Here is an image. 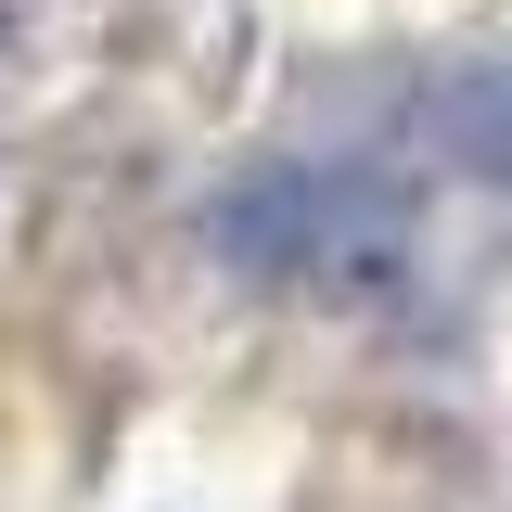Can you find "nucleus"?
Returning <instances> with one entry per match:
<instances>
[{"label": "nucleus", "mask_w": 512, "mask_h": 512, "mask_svg": "<svg viewBox=\"0 0 512 512\" xmlns=\"http://www.w3.org/2000/svg\"><path fill=\"white\" fill-rule=\"evenodd\" d=\"M205 244L244 282L346 295V282L410 256V205H397V180H359V167H256V180H231L205 205Z\"/></svg>", "instance_id": "f257e3e1"}, {"label": "nucleus", "mask_w": 512, "mask_h": 512, "mask_svg": "<svg viewBox=\"0 0 512 512\" xmlns=\"http://www.w3.org/2000/svg\"><path fill=\"white\" fill-rule=\"evenodd\" d=\"M448 154H461L487 192H512V77H474V90H448Z\"/></svg>", "instance_id": "f03ea898"}]
</instances>
